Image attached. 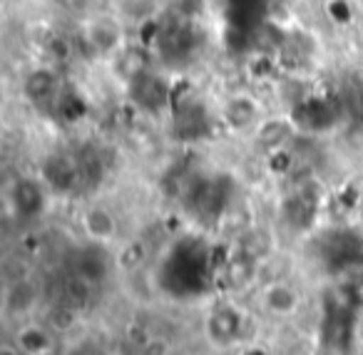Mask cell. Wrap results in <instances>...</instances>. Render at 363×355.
Masks as SVG:
<instances>
[{
  "instance_id": "1",
  "label": "cell",
  "mask_w": 363,
  "mask_h": 355,
  "mask_svg": "<svg viewBox=\"0 0 363 355\" xmlns=\"http://www.w3.org/2000/svg\"><path fill=\"white\" fill-rule=\"evenodd\" d=\"M160 283L167 293L177 298H194L204 295L212 286V266L209 254L197 241H184L179 244L160 271Z\"/></svg>"
},
{
  "instance_id": "2",
  "label": "cell",
  "mask_w": 363,
  "mask_h": 355,
  "mask_svg": "<svg viewBox=\"0 0 363 355\" xmlns=\"http://www.w3.org/2000/svg\"><path fill=\"white\" fill-rule=\"evenodd\" d=\"M321 264L331 274L363 269V236L353 231H333L321 241Z\"/></svg>"
},
{
  "instance_id": "3",
  "label": "cell",
  "mask_w": 363,
  "mask_h": 355,
  "mask_svg": "<svg viewBox=\"0 0 363 355\" xmlns=\"http://www.w3.org/2000/svg\"><path fill=\"white\" fill-rule=\"evenodd\" d=\"M43 181H45V186H50L52 191H60V194H75V191L85 189L87 181L80 154H65V152L50 154L43 164Z\"/></svg>"
},
{
  "instance_id": "4",
  "label": "cell",
  "mask_w": 363,
  "mask_h": 355,
  "mask_svg": "<svg viewBox=\"0 0 363 355\" xmlns=\"http://www.w3.org/2000/svg\"><path fill=\"white\" fill-rule=\"evenodd\" d=\"M229 201V191L224 189V179H197L187 191V206L194 216L214 219L224 211Z\"/></svg>"
},
{
  "instance_id": "5",
  "label": "cell",
  "mask_w": 363,
  "mask_h": 355,
  "mask_svg": "<svg viewBox=\"0 0 363 355\" xmlns=\"http://www.w3.org/2000/svg\"><path fill=\"white\" fill-rule=\"evenodd\" d=\"M23 90H26V97L38 107V110H45V112H50V115H55L57 102H60V97L65 95L57 75L52 70H45V67L30 72V75L26 77Z\"/></svg>"
},
{
  "instance_id": "6",
  "label": "cell",
  "mask_w": 363,
  "mask_h": 355,
  "mask_svg": "<svg viewBox=\"0 0 363 355\" xmlns=\"http://www.w3.org/2000/svg\"><path fill=\"white\" fill-rule=\"evenodd\" d=\"M130 92L135 97V102L147 112H157L167 105L169 100V87L155 72H142L137 80L130 82Z\"/></svg>"
},
{
  "instance_id": "7",
  "label": "cell",
  "mask_w": 363,
  "mask_h": 355,
  "mask_svg": "<svg viewBox=\"0 0 363 355\" xmlns=\"http://www.w3.org/2000/svg\"><path fill=\"white\" fill-rule=\"evenodd\" d=\"M336 107L326 100H306L294 112V125L306 132H323L336 125Z\"/></svg>"
},
{
  "instance_id": "8",
  "label": "cell",
  "mask_w": 363,
  "mask_h": 355,
  "mask_svg": "<svg viewBox=\"0 0 363 355\" xmlns=\"http://www.w3.org/2000/svg\"><path fill=\"white\" fill-rule=\"evenodd\" d=\"M13 206L21 216H38L45 209V189L40 181L18 179L13 186Z\"/></svg>"
},
{
  "instance_id": "9",
  "label": "cell",
  "mask_w": 363,
  "mask_h": 355,
  "mask_svg": "<svg viewBox=\"0 0 363 355\" xmlns=\"http://www.w3.org/2000/svg\"><path fill=\"white\" fill-rule=\"evenodd\" d=\"M87 40L97 52H120L122 50V30L120 23L110 18H97L87 30Z\"/></svg>"
},
{
  "instance_id": "10",
  "label": "cell",
  "mask_w": 363,
  "mask_h": 355,
  "mask_svg": "<svg viewBox=\"0 0 363 355\" xmlns=\"http://www.w3.org/2000/svg\"><path fill=\"white\" fill-rule=\"evenodd\" d=\"M224 122H227L232 130H249L252 125H257L259 120V107L252 97L247 95H237L224 105L222 112Z\"/></svg>"
},
{
  "instance_id": "11",
  "label": "cell",
  "mask_w": 363,
  "mask_h": 355,
  "mask_svg": "<svg viewBox=\"0 0 363 355\" xmlns=\"http://www.w3.org/2000/svg\"><path fill=\"white\" fill-rule=\"evenodd\" d=\"M77 278L85 281V283H95V281L105 278L107 271H110V261H107V254L100 249V246H92V249L80 251L77 256Z\"/></svg>"
},
{
  "instance_id": "12",
  "label": "cell",
  "mask_w": 363,
  "mask_h": 355,
  "mask_svg": "<svg viewBox=\"0 0 363 355\" xmlns=\"http://www.w3.org/2000/svg\"><path fill=\"white\" fill-rule=\"evenodd\" d=\"M239 330H242V318H239L234 308H222L209 320V335H212L214 343H219V345L234 343Z\"/></svg>"
},
{
  "instance_id": "13",
  "label": "cell",
  "mask_w": 363,
  "mask_h": 355,
  "mask_svg": "<svg viewBox=\"0 0 363 355\" xmlns=\"http://www.w3.org/2000/svg\"><path fill=\"white\" fill-rule=\"evenodd\" d=\"M85 229L97 244H100V241H107V239H112L117 231L115 216H112L107 209H102V206H95V209H90L85 214Z\"/></svg>"
},
{
  "instance_id": "14",
  "label": "cell",
  "mask_w": 363,
  "mask_h": 355,
  "mask_svg": "<svg viewBox=\"0 0 363 355\" xmlns=\"http://www.w3.org/2000/svg\"><path fill=\"white\" fill-rule=\"evenodd\" d=\"M313 214H316V199H313L308 191H298L294 199H289L286 204V219L291 221L294 226L303 229L313 221Z\"/></svg>"
},
{
  "instance_id": "15",
  "label": "cell",
  "mask_w": 363,
  "mask_h": 355,
  "mask_svg": "<svg viewBox=\"0 0 363 355\" xmlns=\"http://www.w3.org/2000/svg\"><path fill=\"white\" fill-rule=\"evenodd\" d=\"M117 72L125 75L127 82L137 80L145 70V55L140 50H132V47H125L120 50V57H117Z\"/></svg>"
},
{
  "instance_id": "16",
  "label": "cell",
  "mask_w": 363,
  "mask_h": 355,
  "mask_svg": "<svg viewBox=\"0 0 363 355\" xmlns=\"http://www.w3.org/2000/svg\"><path fill=\"white\" fill-rule=\"evenodd\" d=\"M18 343H21L23 353H28V355H48V353H52V350H50V338H48L40 328H26L21 333V338H18Z\"/></svg>"
},
{
  "instance_id": "17",
  "label": "cell",
  "mask_w": 363,
  "mask_h": 355,
  "mask_svg": "<svg viewBox=\"0 0 363 355\" xmlns=\"http://www.w3.org/2000/svg\"><path fill=\"white\" fill-rule=\"evenodd\" d=\"M267 303L274 313H291L294 305H296V293L289 286H272L267 291Z\"/></svg>"
},
{
  "instance_id": "18",
  "label": "cell",
  "mask_w": 363,
  "mask_h": 355,
  "mask_svg": "<svg viewBox=\"0 0 363 355\" xmlns=\"http://www.w3.org/2000/svg\"><path fill=\"white\" fill-rule=\"evenodd\" d=\"M242 355H269L264 348H247V350H242Z\"/></svg>"
},
{
  "instance_id": "19",
  "label": "cell",
  "mask_w": 363,
  "mask_h": 355,
  "mask_svg": "<svg viewBox=\"0 0 363 355\" xmlns=\"http://www.w3.org/2000/svg\"><path fill=\"white\" fill-rule=\"evenodd\" d=\"M48 355H55V353H48Z\"/></svg>"
}]
</instances>
